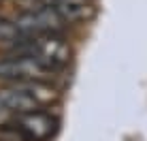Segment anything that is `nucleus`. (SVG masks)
I'll use <instances>...</instances> for the list:
<instances>
[{
	"label": "nucleus",
	"mask_w": 147,
	"mask_h": 141,
	"mask_svg": "<svg viewBox=\"0 0 147 141\" xmlns=\"http://www.w3.org/2000/svg\"><path fill=\"white\" fill-rule=\"evenodd\" d=\"M58 100V90L47 81H13L0 88V122H13L15 118L43 109Z\"/></svg>",
	"instance_id": "nucleus-1"
},
{
	"label": "nucleus",
	"mask_w": 147,
	"mask_h": 141,
	"mask_svg": "<svg viewBox=\"0 0 147 141\" xmlns=\"http://www.w3.org/2000/svg\"><path fill=\"white\" fill-rule=\"evenodd\" d=\"M55 73L49 64L30 54H11L0 58V79L4 81H47Z\"/></svg>",
	"instance_id": "nucleus-2"
},
{
	"label": "nucleus",
	"mask_w": 147,
	"mask_h": 141,
	"mask_svg": "<svg viewBox=\"0 0 147 141\" xmlns=\"http://www.w3.org/2000/svg\"><path fill=\"white\" fill-rule=\"evenodd\" d=\"M13 22L19 37H38V34H49V32H62L66 28V22L55 7L28 9V11L19 13Z\"/></svg>",
	"instance_id": "nucleus-3"
},
{
	"label": "nucleus",
	"mask_w": 147,
	"mask_h": 141,
	"mask_svg": "<svg viewBox=\"0 0 147 141\" xmlns=\"http://www.w3.org/2000/svg\"><path fill=\"white\" fill-rule=\"evenodd\" d=\"M13 124L24 141H47L58 130V118L43 109H34L19 115L13 120Z\"/></svg>",
	"instance_id": "nucleus-4"
},
{
	"label": "nucleus",
	"mask_w": 147,
	"mask_h": 141,
	"mask_svg": "<svg viewBox=\"0 0 147 141\" xmlns=\"http://www.w3.org/2000/svg\"><path fill=\"white\" fill-rule=\"evenodd\" d=\"M55 9H58V13L64 17L66 24L85 22V19L94 13L90 0H58V2H55Z\"/></svg>",
	"instance_id": "nucleus-5"
},
{
	"label": "nucleus",
	"mask_w": 147,
	"mask_h": 141,
	"mask_svg": "<svg viewBox=\"0 0 147 141\" xmlns=\"http://www.w3.org/2000/svg\"><path fill=\"white\" fill-rule=\"evenodd\" d=\"M17 39H19V32L15 28V22L0 15V43H11L13 45Z\"/></svg>",
	"instance_id": "nucleus-6"
},
{
	"label": "nucleus",
	"mask_w": 147,
	"mask_h": 141,
	"mask_svg": "<svg viewBox=\"0 0 147 141\" xmlns=\"http://www.w3.org/2000/svg\"><path fill=\"white\" fill-rule=\"evenodd\" d=\"M0 2H2V0H0Z\"/></svg>",
	"instance_id": "nucleus-7"
}]
</instances>
